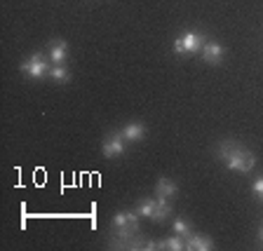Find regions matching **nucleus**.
<instances>
[{"instance_id": "11", "label": "nucleus", "mask_w": 263, "mask_h": 251, "mask_svg": "<svg viewBox=\"0 0 263 251\" xmlns=\"http://www.w3.org/2000/svg\"><path fill=\"white\" fill-rule=\"evenodd\" d=\"M176 192H179V188H176V181L167 179V176H162V179H158V183H155V195L160 197H174Z\"/></svg>"}, {"instance_id": "13", "label": "nucleus", "mask_w": 263, "mask_h": 251, "mask_svg": "<svg viewBox=\"0 0 263 251\" xmlns=\"http://www.w3.org/2000/svg\"><path fill=\"white\" fill-rule=\"evenodd\" d=\"M155 200L158 197H141L137 204H134V209H137L139 216H143V219H153V209H155Z\"/></svg>"}, {"instance_id": "17", "label": "nucleus", "mask_w": 263, "mask_h": 251, "mask_svg": "<svg viewBox=\"0 0 263 251\" xmlns=\"http://www.w3.org/2000/svg\"><path fill=\"white\" fill-rule=\"evenodd\" d=\"M258 240L263 242V225H261V228H258Z\"/></svg>"}, {"instance_id": "1", "label": "nucleus", "mask_w": 263, "mask_h": 251, "mask_svg": "<svg viewBox=\"0 0 263 251\" xmlns=\"http://www.w3.org/2000/svg\"><path fill=\"white\" fill-rule=\"evenodd\" d=\"M110 246H115V249H143L137 209H122V211L113 214V219H110Z\"/></svg>"}, {"instance_id": "2", "label": "nucleus", "mask_w": 263, "mask_h": 251, "mask_svg": "<svg viewBox=\"0 0 263 251\" xmlns=\"http://www.w3.org/2000/svg\"><path fill=\"white\" fill-rule=\"evenodd\" d=\"M214 153H216V158H219L230 171H237V174H249V171L256 167V155L247 146L233 141V139L219 141L216 148H214Z\"/></svg>"}, {"instance_id": "6", "label": "nucleus", "mask_w": 263, "mask_h": 251, "mask_svg": "<svg viewBox=\"0 0 263 251\" xmlns=\"http://www.w3.org/2000/svg\"><path fill=\"white\" fill-rule=\"evenodd\" d=\"M200 56H202L204 64L216 66V64H221V61H223L226 49H223V45L216 43V40H207V43H204V47H202V52H200Z\"/></svg>"}, {"instance_id": "3", "label": "nucleus", "mask_w": 263, "mask_h": 251, "mask_svg": "<svg viewBox=\"0 0 263 251\" xmlns=\"http://www.w3.org/2000/svg\"><path fill=\"white\" fill-rule=\"evenodd\" d=\"M207 43V35L200 31H183L174 38V52L176 54H200Z\"/></svg>"}, {"instance_id": "16", "label": "nucleus", "mask_w": 263, "mask_h": 251, "mask_svg": "<svg viewBox=\"0 0 263 251\" xmlns=\"http://www.w3.org/2000/svg\"><path fill=\"white\" fill-rule=\"evenodd\" d=\"M252 192H254V197H258V200L263 202V176L254 179V183H252Z\"/></svg>"}, {"instance_id": "9", "label": "nucleus", "mask_w": 263, "mask_h": 251, "mask_svg": "<svg viewBox=\"0 0 263 251\" xmlns=\"http://www.w3.org/2000/svg\"><path fill=\"white\" fill-rule=\"evenodd\" d=\"M186 249L188 251H212L214 242L207 235H200V233H191L186 237Z\"/></svg>"}, {"instance_id": "12", "label": "nucleus", "mask_w": 263, "mask_h": 251, "mask_svg": "<svg viewBox=\"0 0 263 251\" xmlns=\"http://www.w3.org/2000/svg\"><path fill=\"white\" fill-rule=\"evenodd\" d=\"M49 80L59 82V85L68 82V80H71V71H68V66H66V64H52V66H49Z\"/></svg>"}, {"instance_id": "4", "label": "nucleus", "mask_w": 263, "mask_h": 251, "mask_svg": "<svg viewBox=\"0 0 263 251\" xmlns=\"http://www.w3.org/2000/svg\"><path fill=\"white\" fill-rule=\"evenodd\" d=\"M19 71L28 78V80H45L49 78V64H47V56L35 52L31 54L22 66H19Z\"/></svg>"}, {"instance_id": "5", "label": "nucleus", "mask_w": 263, "mask_h": 251, "mask_svg": "<svg viewBox=\"0 0 263 251\" xmlns=\"http://www.w3.org/2000/svg\"><path fill=\"white\" fill-rule=\"evenodd\" d=\"M127 153V139L122 137L120 131H108L101 141V155L106 160H115V158H122Z\"/></svg>"}, {"instance_id": "8", "label": "nucleus", "mask_w": 263, "mask_h": 251, "mask_svg": "<svg viewBox=\"0 0 263 251\" xmlns=\"http://www.w3.org/2000/svg\"><path fill=\"white\" fill-rule=\"evenodd\" d=\"M120 134L127 139V143H137L141 139H146V125L143 122H127L120 129Z\"/></svg>"}, {"instance_id": "7", "label": "nucleus", "mask_w": 263, "mask_h": 251, "mask_svg": "<svg viewBox=\"0 0 263 251\" xmlns=\"http://www.w3.org/2000/svg\"><path fill=\"white\" fill-rule=\"evenodd\" d=\"M47 59L52 64H66V59H68V45H66V40L57 38L47 45Z\"/></svg>"}, {"instance_id": "14", "label": "nucleus", "mask_w": 263, "mask_h": 251, "mask_svg": "<svg viewBox=\"0 0 263 251\" xmlns=\"http://www.w3.org/2000/svg\"><path fill=\"white\" fill-rule=\"evenodd\" d=\"M160 249L164 251H183L186 249V237H181V235H170L167 240H160Z\"/></svg>"}, {"instance_id": "15", "label": "nucleus", "mask_w": 263, "mask_h": 251, "mask_svg": "<svg viewBox=\"0 0 263 251\" xmlns=\"http://www.w3.org/2000/svg\"><path fill=\"white\" fill-rule=\"evenodd\" d=\"M172 230H174L176 235H181V237H188L193 233V225L188 223L183 216H176V219L172 221Z\"/></svg>"}, {"instance_id": "10", "label": "nucleus", "mask_w": 263, "mask_h": 251, "mask_svg": "<svg viewBox=\"0 0 263 251\" xmlns=\"http://www.w3.org/2000/svg\"><path fill=\"white\" fill-rule=\"evenodd\" d=\"M170 214H172V204H170V197H160L155 200V209H153V219L155 223H162V221L170 219Z\"/></svg>"}]
</instances>
